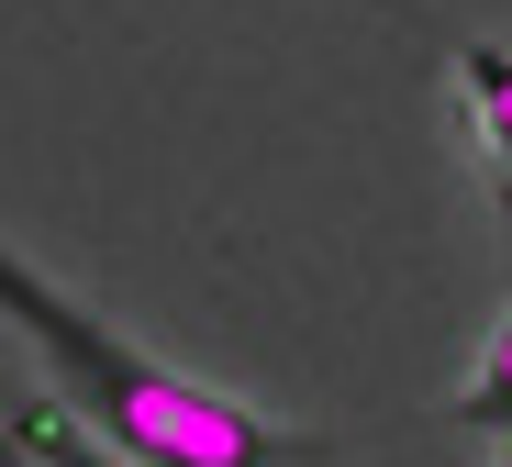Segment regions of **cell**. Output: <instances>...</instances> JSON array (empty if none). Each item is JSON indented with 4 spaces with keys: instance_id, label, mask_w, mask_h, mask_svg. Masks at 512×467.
Returning <instances> with one entry per match:
<instances>
[{
    "instance_id": "cell-1",
    "label": "cell",
    "mask_w": 512,
    "mask_h": 467,
    "mask_svg": "<svg viewBox=\"0 0 512 467\" xmlns=\"http://www.w3.org/2000/svg\"><path fill=\"white\" fill-rule=\"evenodd\" d=\"M0 323L34 334L45 379L90 412L134 467H312L323 434H279L268 412H245L201 379H179V367H156L145 345H123L101 312H78L45 267H23L12 245H0Z\"/></svg>"
},
{
    "instance_id": "cell-2",
    "label": "cell",
    "mask_w": 512,
    "mask_h": 467,
    "mask_svg": "<svg viewBox=\"0 0 512 467\" xmlns=\"http://www.w3.org/2000/svg\"><path fill=\"white\" fill-rule=\"evenodd\" d=\"M457 89H468V134H479L490 178L512 190V45H468L457 56Z\"/></svg>"
},
{
    "instance_id": "cell-3",
    "label": "cell",
    "mask_w": 512,
    "mask_h": 467,
    "mask_svg": "<svg viewBox=\"0 0 512 467\" xmlns=\"http://www.w3.org/2000/svg\"><path fill=\"white\" fill-rule=\"evenodd\" d=\"M446 423H512V312H501V334H490V356H479V379L446 401Z\"/></svg>"
},
{
    "instance_id": "cell-4",
    "label": "cell",
    "mask_w": 512,
    "mask_h": 467,
    "mask_svg": "<svg viewBox=\"0 0 512 467\" xmlns=\"http://www.w3.org/2000/svg\"><path fill=\"white\" fill-rule=\"evenodd\" d=\"M490 467H512V445H501V456H490Z\"/></svg>"
},
{
    "instance_id": "cell-5",
    "label": "cell",
    "mask_w": 512,
    "mask_h": 467,
    "mask_svg": "<svg viewBox=\"0 0 512 467\" xmlns=\"http://www.w3.org/2000/svg\"><path fill=\"white\" fill-rule=\"evenodd\" d=\"M379 12H401V0H379Z\"/></svg>"
}]
</instances>
